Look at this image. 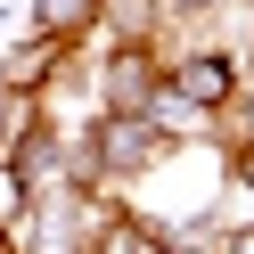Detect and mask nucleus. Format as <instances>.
I'll list each match as a JSON object with an SVG mask.
<instances>
[{
	"mask_svg": "<svg viewBox=\"0 0 254 254\" xmlns=\"http://www.w3.org/2000/svg\"><path fill=\"white\" fill-rule=\"evenodd\" d=\"M230 115L238 107V58L230 50H172L164 58V99L156 115Z\"/></svg>",
	"mask_w": 254,
	"mask_h": 254,
	"instance_id": "obj_1",
	"label": "nucleus"
},
{
	"mask_svg": "<svg viewBox=\"0 0 254 254\" xmlns=\"http://www.w3.org/2000/svg\"><path fill=\"white\" fill-rule=\"evenodd\" d=\"M164 99V58L148 41H115L99 66V115H156Z\"/></svg>",
	"mask_w": 254,
	"mask_h": 254,
	"instance_id": "obj_2",
	"label": "nucleus"
},
{
	"mask_svg": "<svg viewBox=\"0 0 254 254\" xmlns=\"http://www.w3.org/2000/svg\"><path fill=\"white\" fill-rule=\"evenodd\" d=\"M66 58H74V41H50V33L17 41V50H8V66H0V90H8V99H33V90L58 82V66H66Z\"/></svg>",
	"mask_w": 254,
	"mask_h": 254,
	"instance_id": "obj_3",
	"label": "nucleus"
},
{
	"mask_svg": "<svg viewBox=\"0 0 254 254\" xmlns=\"http://www.w3.org/2000/svg\"><path fill=\"white\" fill-rule=\"evenodd\" d=\"M90 254H181V246H172L156 221H139V213H115L99 238H90Z\"/></svg>",
	"mask_w": 254,
	"mask_h": 254,
	"instance_id": "obj_4",
	"label": "nucleus"
},
{
	"mask_svg": "<svg viewBox=\"0 0 254 254\" xmlns=\"http://www.w3.org/2000/svg\"><path fill=\"white\" fill-rule=\"evenodd\" d=\"M99 8H107V0H33V33H50V41H82L90 25H99Z\"/></svg>",
	"mask_w": 254,
	"mask_h": 254,
	"instance_id": "obj_5",
	"label": "nucleus"
},
{
	"mask_svg": "<svg viewBox=\"0 0 254 254\" xmlns=\"http://www.w3.org/2000/svg\"><path fill=\"white\" fill-rule=\"evenodd\" d=\"M25 205H33V189H25V172L8 164V156H0V238H8V230L25 221Z\"/></svg>",
	"mask_w": 254,
	"mask_h": 254,
	"instance_id": "obj_6",
	"label": "nucleus"
},
{
	"mask_svg": "<svg viewBox=\"0 0 254 254\" xmlns=\"http://www.w3.org/2000/svg\"><path fill=\"white\" fill-rule=\"evenodd\" d=\"M230 181L254 197V139H238V148H230Z\"/></svg>",
	"mask_w": 254,
	"mask_h": 254,
	"instance_id": "obj_7",
	"label": "nucleus"
},
{
	"mask_svg": "<svg viewBox=\"0 0 254 254\" xmlns=\"http://www.w3.org/2000/svg\"><path fill=\"white\" fill-rule=\"evenodd\" d=\"M25 123H17V99H8V90H0V156H8V139H17Z\"/></svg>",
	"mask_w": 254,
	"mask_h": 254,
	"instance_id": "obj_8",
	"label": "nucleus"
},
{
	"mask_svg": "<svg viewBox=\"0 0 254 254\" xmlns=\"http://www.w3.org/2000/svg\"><path fill=\"white\" fill-rule=\"evenodd\" d=\"M213 254H254V221H246V230H221V246Z\"/></svg>",
	"mask_w": 254,
	"mask_h": 254,
	"instance_id": "obj_9",
	"label": "nucleus"
},
{
	"mask_svg": "<svg viewBox=\"0 0 254 254\" xmlns=\"http://www.w3.org/2000/svg\"><path fill=\"white\" fill-rule=\"evenodd\" d=\"M238 139H254V90L238 99Z\"/></svg>",
	"mask_w": 254,
	"mask_h": 254,
	"instance_id": "obj_10",
	"label": "nucleus"
},
{
	"mask_svg": "<svg viewBox=\"0 0 254 254\" xmlns=\"http://www.w3.org/2000/svg\"><path fill=\"white\" fill-rule=\"evenodd\" d=\"M246 58H254V50H246Z\"/></svg>",
	"mask_w": 254,
	"mask_h": 254,
	"instance_id": "obj_11",
	"label": "nucleus"
}]
</instances>
